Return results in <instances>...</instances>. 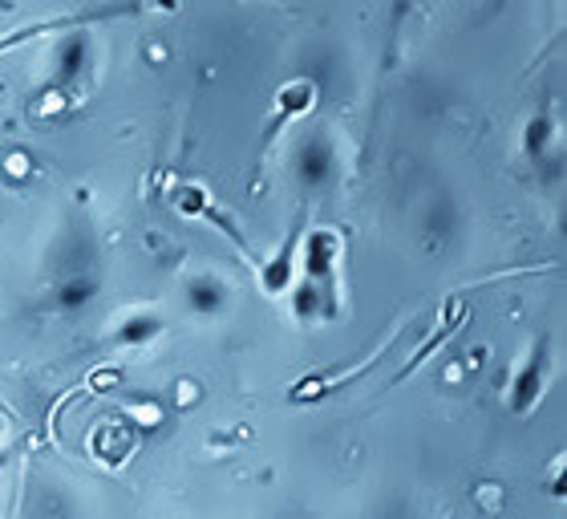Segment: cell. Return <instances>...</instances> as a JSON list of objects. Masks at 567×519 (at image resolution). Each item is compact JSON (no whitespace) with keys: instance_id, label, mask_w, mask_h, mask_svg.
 Returning <instances> with one entry per match:
<instances>
[{"instance_id":"cell-1","label":"cell","mask_w":567,"mask_h":519,"mask_svg":"<svg viewBox=\"0 0 567 519\" xmlns=\"http://www.w3.org/2000/svg\"><path fill=\"white\" fill-rule=\"evenodd\" d=\"M341 260H345V240L333 228H316L308 236V252H304V276L316 284V292L337 296L341 288Z\"/></svg>"},{"instance_id":"cell-2","label":"cell","mask_w":567,"mask_h":519,"mask_svg":"<svg viewBox=\"0 0 567 519\" xmlns=\"http://www.w3.org/2000/svg\"><path fill=\"white\" fill-rule=\"evenodd\" d=\"M543 369H547L543 349H535V357L527 361V369L515 378V410H519V414H527V410L539 402V394H543Z\"/></svg>"}]
</instances>
